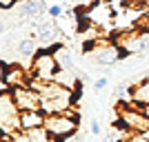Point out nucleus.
<instances>
[{
  "label": "nucleus",
  "instance_id": "obj_3",
  "mask_svg": "<svg viewBox=\"0 0 149 142\" xmlns=\"http://www.w3.org/2000/svg\"><path fill=\"white\" fill-rule=\"evenodd\" d=\"M11 98L16 102L20 111H40V107H42V98H40V93L33 91L31 87H13L11 89Z\"/></svg>",
  "mask_w": 149,
  "mask_h": 142
},
{
  "label": "nucleus",
  "instance_id": "obj_9",
  "mask_svg": "<svg viewBox=\"0 0 149 142\" xmlns=\"http://www.w3.org/2000/svg\"><path fill=\"white\" fill-rule=\"evenodd\" d=\"M38 51H36V38H22L18 42V56L20 58H27V60H33V56H36Z\"/></svg>",
  "mask_w": 149,
  "mask_h": 142
},
{
  "label": "nucleus",
  "instance_id": "obj_13",
  "mask_svg": "<svg viewBox=\"0 0 149 142\" xmlns=\"http://www.w3.org/2000/svg\"><path fill=\"white\" fill-rule=\"evenodd\" d=\"M102 142H118V136H116V133H109V136H107Z\"/></svg>",
  "mask_w": 149,
  "mask_h": 142
},
{
  "label": "nucleus",
  "instance_id": "obj_8",
  "mask_svg": "<svg viewBox=\"0 0 149 142\" xmlns=\"http://www.w3.org/2000/svg\"><path fill=\"white\" fill-rule=\"evenodd\" d=\"M54 56H56V62H58V67H60L62 71H76V64H74V58H71L69 49H65L60 44V47L54 51Z\"/></svg>",
  "mask_w": 149,
  "mask_h": 142
},
{
  "label": "nucleus",
  "instance_id": "obj_5",
  "mask_svg": "<svg viewBox=\"0 0 149 142\" xmlns=\"http://www.w3.org/2000/svg\"><path fill=\"white\" fill-rule=\"evenodd\" d=\"M18 120H20V129L27 133V131H33V129H42L47 116L42 111H20Z\"/></svg>",
  "mask_w": 149,
  "mask_h": 142
},
{
  "label": "nucleus",
  "instance_id": "obj_1",
  "mask_svg": "<svg viewBox=\"0 0 149 142\" xmlns=\"http://www.w3.org/2000/svg\"><path fill=\"white\" fill-rule=\"evenodd\" d=\"M78 124H80V116L74 107L65 113H56V116H47L45 120V131L49 133L54 140L58 138H69L78 131Z\"/></svg>",
  "mask_w": 149,
  "mask_h": 142
},
{
  "label": "nucleus",
  "instance_id": "obj_10",
  "mask_svg": "<svg viewBox=\"0 0 149 142\" xmlns=\"http://www.w3.org/2000/svg\"><path fill=\"white\" fill-rule=\"evenodd\" d=\"M65 11H67V7L62 5V2H51V5H47V16L54 18V20H58Z\"/></svg>",
  "mask_w": 149,
  "mask_h": 142
},
{
  "label": "nucleus",
  "instance_id": "obj_2",
  "mask_svg": "<svg viewBox=\"0 0 149 142\" xmlns=\"http://www.w3.org/2000/svg\"><path fill=\"white\" fill-rule=\"evenodd\" d=\"M29 71H31V78H40V80H47V82H51L54 78H56V73L60 71V67H58V62H56V56L51 53V51H47V49H38V53L33 56V60H31V67H29Z\"/></svg>",
  "mask_w": 149,
  "mask_h": 142
},
{
  "label": "nucleus",
  "instance_id": "obj_15",
  "mask_svg": "<svg viewBox=\"0 0 149 142\" xmlns=\"http://www.w3.org/2000/svg\"><path fill=\"white\" fill-rule=\"evenodd\" d=\"M147 2H149V0H147Z\"/></svg>",
  "mask_w": 149,
  "mask_h": 142
},
{
  "label": "nucleus",
  "instance_id": "obj_7",
  "mask_svg": "<svg viewBox=\"0 0 149 142\" xmlns=\"http://www.w3.org/2000/svg\"><path fill=\"white\" fill-rule=\"evenodd\" d=\"M42 11H47L45 2H40V0H22V7H20V16H22V18L40 20Z\"/></svg>",
  "mask_w": 149,
  "mask_h": 142
},
{
  "label": "nucleus",
  "instance_id": "obj_14",
  "mask_svg": "<svg viewBox=\"0 0 149 142\" xmlns=\"http://www.w3.org/2000/svg\"><path fill=\"white\" fill-rule=\"evenodd\" d=\"M143 111H145V116L149 118V105H147V107H143Z\"/></svg>",
  "mask_w": 149,
  "mask_h": 142
},
{
  "label": "nucleus",
  "instance_id": "obj_4",
  "mask_svg": "<svg viewBox=\"0 0 149 142\" xmlns=\"http://www.w3.org/2000/svg\"><path fill=\"white\" fill-rule=\"evenodd\" d=\"M91 53H93V60L98 64H102V67H111V64H116L120 60V49L116 42H100L98 44V40H96Z\"/></svg>",
  "mask_w": 149,
  "mask_h": 142
},
{
  "label": "nucleus",
  "instance_id": "obj_12",
  "mask_svg": "<svg viewBox=\"0 0 149 142\" xmlns=\"http://www.w3.org/2000/svg\"><path fill=\"white\" fill-rule=\"evenodd\" d=\"M93 87H96V91H100V89H105V87H107V78H98V80L93 82Z\"/></svg>",
  "mask_w": 149,
  "mask_h": 142
},
{
  "label": "nucleus",
  "instance_id": "obj_6",
  "mask_svg": "<svg viewBox=\"0 0 149 142\" xmlns=\"http://www.w3.org/2000/svg\"><path fill=\"white\" fill-rule=\"evenodd\" d=\"M131 93H134V105L147 107L149 105V78H143L131 85Z\"/></svg>",
  "mask_w": 149,
  "mask_h": 142
},
{
  "label": "nucleus",
  "instance_id": "obj_11",
  "mask_svg": "<svg viewBox=\"0 0 149 142\" xmlns=\"http://www.w3.org/2000/svg\"><path fill=\"white\" fill-rule=\"evenodd\" d=\"M100 131H102V127H100L98 118H93V122H91V133H93V136H98Z\"/></svg>",
  "mask_w": 149,
  "mask_h": 142
}]
</instances>
